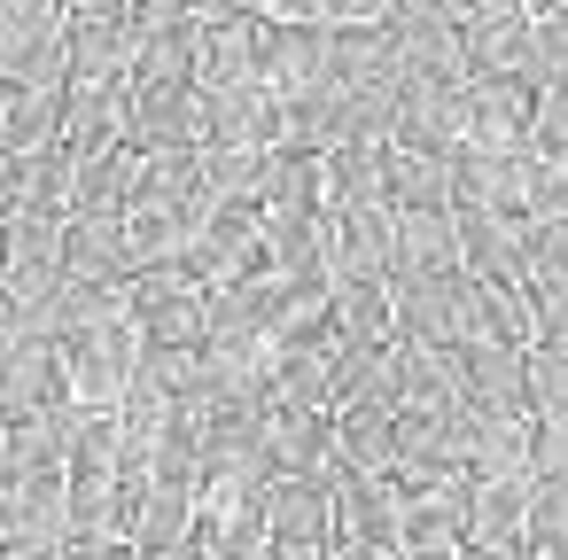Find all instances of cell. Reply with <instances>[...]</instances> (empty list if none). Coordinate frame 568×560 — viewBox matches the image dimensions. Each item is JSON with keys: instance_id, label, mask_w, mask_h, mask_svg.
I'll return each instance as SVG.
<instances>
[{"instance_id": "30bf717a", "label": "cell", "mask_w": 568, "mask_h": 560, "mask_svg": "<svg viewBox=\"0 0 568 560\" xmlns=\"http://www.w3.org/2000/svg\"><path fill=\"white\" fill-rule=\"evenodd\" d=\"M265 24H335V0H257Z\"/></svg>"}, {"instance_id": "3957f363", "label": "cell", "mask_w": 568, "mask_h": 560, "mask_svg": "<svg viewBox=\"0 0 568 560\" xmlns=\"http://www.w3.org/2000/svg\"><path fill=\"white\" fill-rule=\"evenodd\" d=\"M133 141L141 149H211L203 86H133Z\"/></svg>"}, {"instance_id": "8fae6325", "label": "cell", "mask_w": 568, "mask_h": 560, "mask_svg": "<svg viewBox=\"0 0 568 560\" xmlns=\"http://www.w3.org/2000/svg\"><path fill=\"white\" fill-rule=\"evenodd\" d=\"M133 24L141 32H180V24H195V0H133Z\"/></svg>"}, {"instance_id": "6da1fadb", "label": "cell", "mask_w": 568, "mask_h": 560, "mask_svg": "<svg viewBox=\"0 0 568 560\" xmlns=\"http://www.w3.org/2000/svg\"><path fill=\"white\" fill-rule=\"evenodd\" d=\"M0 521H9V552H48L71 537V467H40L17 475L9 498H0Z\"/></svg>"}, {"instance_id": "277c9868", "label": "cell", "mask_w": 568, "mask_h": 560, "mask_svg": "<svg viewBox=\"0 0 568 560\" xmlns=\"http://www.w3.org/2000/svg\"><path fill=\"white\" fill-rule=\"evenodd\" d=\"M529 513H537V475H475V506H467L475 544H529Z\"/></svg>"}, {"instance_id": "9a60e30c", "label": "cell", "mask_w": 568, "mask_h": 560, "mask_svg": "<svg viewBox=\"0 0 568 560\" xmlns=\"http://www.w3.org/2000/svg\"><path fill=\"white\" fill-rule=\"evenodd\" d=\"M521 560H568V544H521Z\"/></svg>"}, {"instance_id": "8992f818", "label": "cell", "mask_w": 568, "mask_h": 560, "mask_svg": "<svg viewBox=\"0 0 568 560\" xmlns=\"http://www.w3.org/2000/svg\"><path fill=\"white\" fill-rule=\"evenodd\" d=\"M0 141L9 156H40L63 141V94H40V86H9L0 94Z\"/></svg>"}, {"instance_id": "9c48e42d", "label": "cell", "mask_w": 568, "mask_h": 560, "mask_svg": "<svg viewBox=\"0 0 568 560\" xmlns=\"http://www.w3.org/2000/svg\"><path fill=\"white\" fill-rule=\"evenodd\" d=\"M537 475H568V413L537 420Z\"/></svg>"}, {"instance_id": "7a4b0ae2", "label": "cell", "mask_w": 568, "mask_h": 560, "mask_svg": "<svg viewBox=\"0 0 568 560\" xmlns=\"http://www.w3.org/2000/svg\"><path fill=\"white\" fill-rule=\"evenodd\" d=\"M265 521H273L281 544H327V537L343 529L335 482H327V475H273V482H265Z\"/></svg>"}, {"instance_id": "7c38bea8", "label": "cell", "mask_w": 568, "mask_h": 560, "mask_svg": "<svg viewBox=\"0 0 568 560\" xmlns=\"http://www.w3.org/2000/svg\"><path fill=\"white\" fill-rule=\"evenodd\" d=\"M397 0H335V24H389Z\"/></svg>"}, {"instance_id": "52a82bcc", "label": "cell", "mask_w": 568, "mask_h": 560, "mask_svg": "<svg viewBox=\"0 0 568 560\" xmlns=\"http://www.w3.org/2000/svg\"><path fill=\"white\" fill-rule=\"evenodd\" d=\"M529 413H568V350L560 343H537L529 350Z\"/></svg>"}, {"instance_id": "ba28073f", "label": "cell", "mask_w": 568, "mask_h": 560, "mask_svg": "<svg viewBox=\"0 0 568 560\" xmlns=\"http://www.w3.org/2000/svg\"><path fill=\"white\" fill-rule=\"evenodd\" d=\"M529 544H568V475H537V513Z\"/></svg>"}, {"instance_id": "5bb4252c", "label": "cell", "mask_w": 568, "mask_h": 560, "mask_svg": "<svg viewBox=\"0 0 568 560\" xmlns=\"http://www.w3.org/2000/svg\"><path fill=\"white\" fill-rule=\"evenodd\" d=\"M475 17H529V0H475Z\"/></svg>"}, {"instance_id": "4fadbf2b", "label": "cell", "mask_w": 568, "mask_h": 560, "mask_svg": "<svg viewBox=\"0 0 568 560\" xmlns=\"http://www.w3.org/2000/svg\"><path fill=\"white\" fill-rule=\"evenodd\" d=\"M63 9H71V24H79V17H133V0H63Z\"/></svg>"}, {"instance_id": "2e32d148", "label": "cell", "mask_w": 568, "mask_h": 560, "mask_svg": "<svg viewBox=\"0 0 568 560\" xmlns=\"http://www.w3.org/2000/svg\"><path fill=\"white\" fill-rule=\"evenodd\" d=\"M529 17H568V0H529Z\"/></svg>"}, {"instance_id": "5b68a950", "label": "cell", "mask_w": 568, "mask_h": 560, "mask_svg": "<svg viewBox=\"0 0 568 560\" xmlns=\"http://www.w3.org/2000/svg\"><path fill=\"white\" fill-rule=\"evenodd\" d=\"M149 32L133 17H79L71 24V79H133Z\"/></svg>"}]
</instances>
